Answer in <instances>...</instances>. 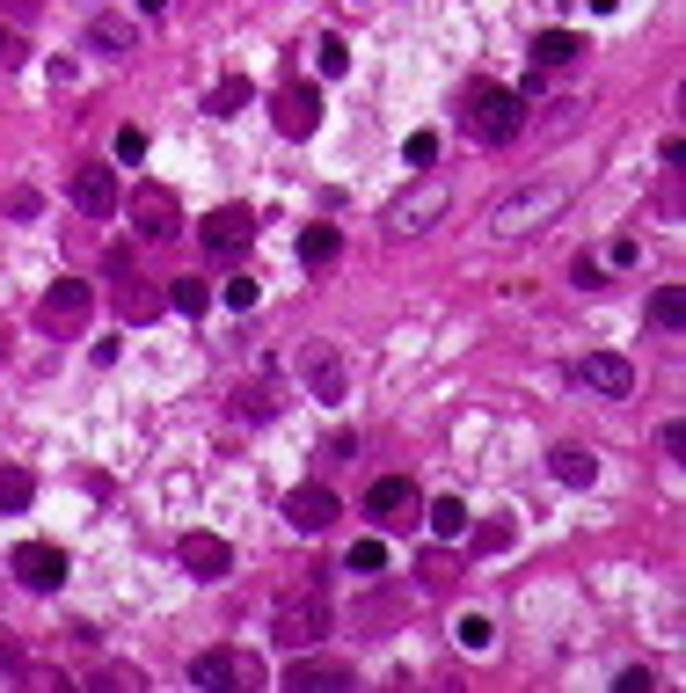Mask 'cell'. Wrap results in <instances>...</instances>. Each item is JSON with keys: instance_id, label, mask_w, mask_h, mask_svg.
Here are the masks:
<instances>
[{"instance_id": "6da1fadb", "label": "cell", "mask_w": 686, "mask_h": 693, "mask_svg": "<svg viewBox=\"0 0 686 693\" xmlns=\"http://www.w3.org/2000/svg\"><path fill=\"white\" fill-rule=\"evenodd\" d=\"M467 132H475V146H512L526 132V96L497 88V81H475L467 88Z\"/></svg>"}, {"instance_id": "7a4b0ae2", "label": "cell", "mask_w": 686, "mask_h": 693, "mask_svg": "<svg viewBox=\"0 0 686 693\" xmlns=\"http://www.w3.org/2000/svg\"><path fill=\"white\" fill-rule=\"evenodd\" d=\"M563 205H569V183H563V175H540V183H526V191H512L504 205H497L490 227L504 241H518V234H534V227H548Z\"/></svg>"}, {"instance_id": "3957f363", "label": "cell", "mask_w": 686, "mask_h": 693, "mask_svg": "<svg viewBox=\"0 0 686 693\" xmlns=\"http://www.w3.org/2000/svg\"><path fill=\"white\" fill-rule=\"evenodd\" d=\"M88 314H96V285H88V278H59V285H45V300H37V329H45L51 343H66V336L88 329Z\"/></svg>"}, {"instance_id": "277c9868", "label": "cell", "mask_w": 686, "mask_h": 693, "mask_svg": "<svg viewBox=\"0 0 686 693\" xmlns=\"http://www.w3.org/2000/svg\"><path fill=\"white\" fill-rule=\"evenodd\" d=\"M445 205H453L445 183H409V191L380 212V227H388V241H417V234H431V227L445 219Z\"/></svg>"}, {"instance_id": "5b68a950", "label": "cell", "mask_w": 686, "mask_h": 693, "mask_svg": "<svg viewBox=\"0 0 686 693\" xmlns=\"http://www.w3.org/2000/svg\"><path fill=\"white\" fill-rule=\"evenodd\" d=\"M270 635H278V649H315L321 635H329V598H315V592L285 598V606L270 613Z\"/></svg>"}, {"instance_id": "8992f818", "label": "cell", "mask_w": 686, "mask_h": 693, "mask_svg": "<svg viewBox=\"0 0 686 693\" xmlns=\"http://www.w3.org/2000/svg\"><path fill=\"white\" fill-rule=\"evenodd\" d=\"M299 380H307V394L315 402H351V365L336 358V343H299Z\"/></svg>"}, {"instance_id": "52a82bcc", "label": "cell", "mask_w": 686, "mask_h": 693, "mask_svg": "<svg viewBox=\"0 0 686 693\" xmlns=\"http://www.w3.org/2000/svg\"><path fill=\"white\" fill-rule=\"evenodd\" d=\"M248 241H256V212L248 205H212V212L197 219V248L205 256H242Z\"/></svg>"}, {"instance_id": "ba28073f", "label": "cell", "mask_w": 686, "mask_h": 693, "mask_svg": "<svg viewBox=\"0 0 686 693\" xmlns=\"http://www.w3.org/2000/svg\"><path fill=\"white\" fill-rule=\"evenodd\" d=\"M270 124H278L285 139H307V132H321V88H315V81H285V88L270 96Z\"/></svg>"}, {"instance_id": "9c48e42d", "label": "cell", "mask_w": 686, "mask_h": 693, "mask_svg": "<svg viewBox=\"0 0 686 693\" xmlns=\"http://www.w3.org/2000/svg\"><path fill=\"white\" fill-rule=\"evenodd\" d=\"M351 686H358V671L343 657H321V643H315V657L293 649V665H285V693H351Z\"/></svg>"}, {"instance_id": "30bf717a", "label": "cell", "mask_w": 686, "mask_h": 693, "mask_svg": "<svg viewBox=\"0 0 686 693\" xmlns=\"http://www.w3.org/2000/svg\"><path fill=\"white\" fill-rule=\"evenodd\" d=\"M124 212H132V227H139L147 241H169L175 227H183V205H175L169 183H139V191L124 197Z\"/></svg>"}, {"instance_id": "8fae6325", "label": "cell", "mask_w": 686, "mask_h": 693, "mask_svg": "<svg viewBox=\"0 0 686 693\" xmlns=\"http://www.w3.org/2000/svg\"><path fill=\"white\" fill-rule=\"evenodd\" d=\"M569 380L591 387V394H607V402H621V394H636V365L621 358V351H585V358L569 365Z\"/></svg>"}, {"instance_id": "7c38bea8", "label": "cell", "mask_w": 686, "mask_h": 693, "mask_svg": "<svg viewBox=\"0 0 686 693\" xmlns=\"http://www.w3.org/2000/svg\"><path fill=\"white\" fill-rule=\"evenodd\" d=\"M74 205H81L88 219H110V212L124 205L118 168H110V161H81V168H74Z\"/></svg>"}, {"instance_id": "4fadbf2b", "label": "cell", "mask_w": 686, "mask_h": 693, "mask_svg": "<svg viewBox=\"0 0 686 693\" xmlns=\"http://www.w3.org/2000/svg\"><path fill=\"white\" fill-rule=\"evenodd\" d=\"M191 686H264V665L248 649H205L191 665Z\"/></svg>"}, {"instance_id": "5bb4252c", "label": "cell", "mask_w": 686, "mask_h": 693, "mask_svg": "<svg viewBox=\"0 0 686 693\" xmlns=\"http://www.w3.org/2000/svg\"><path fill=\"white\" fill-rule=\"evenodd\" d=\"M285 519H293L299 533H329L343 519V503L329 482H299V489H285Z\"/></svg>"}, {"instance_id": "9a60e30c", "label": "cell", "mask_w": 686, "mask_h": 693, "mask_svg": "<svg viewBox=\"0 0 686 693\" xmlns=\"http://www.w3.org/2000/svg\"><path fill=\"white\" fill-rule=\"evenodd\" d=\"M15 576H23L29 592H66V548L23 540V548H15Z\"/></svg>"}, {"instance_id": "2e32d148", "label": "cell", "mask_w": 686, "mask_h": 693, "mask_svg": "<svg viewBox=\"0 0 686 693\" xmlns=\"http://www.w3.org/2000/svg\"><path fill=\"white\" fill-rule=\"evenodd\" d=\"M278 409H285V394H278L270 373H256V380H242L234 394H226V416H242V424H270Z\"/></svg>"}, {"instance_id": "e0dca14e", "label": "cell", "mask_w": 686, "mask_h": 693, "mask_svg": "<svg viewBox=\"0 0 686 693\" xmlns=\"http://www.w3.org/2000/svg\"><path fill=\"white\" fill-rule=\"evenodd\" d=\"M183 570L205 576V584H220V576L234 570V548H226L220 533H183Z\"/></svg>"}, {"instance_id": "ac0fdd59", "label": "cell", "mask_w": 686, "mask_h": 693, "mask_svg": "<svg viewBox=\"0 0 686 693\" xmlns=\"http://www.w3.org/2000/svg\"><path fill=\"white\" fill-rule=\"evenodd\" d=\"M585 37H577V29H540L534 37V73H555V66H577V59H585Z\"/></svg>"}, {"instance_id": "d6986e66", "label": "cell", "mask_w": 686, "mask_h": 693, "mask_svg": "<svg viewBox=\"0 0 686 693\" xmlns=\"http://www.w3.org/2000/svg\"><path fill=\"white\" fill-rule=\"evenodd\" d=\"M548 475L563 482V489H591V482H599V453H591V446H555V453H548Z\"/></svg>"}, {"instance_id": "ffe728a7", "label": "cell", "mask_w": 686, "mask_h": 693, "mask_svg": "<svg viewBox=\"0 0 686 693\" xmlns=\"http://www.w3.org/2000/svg\"><path fill=\"white\" fill-rule=\"evenodd\" d=\"M110 307H118L124 321H132V329H147V321H154V314H161V307H169V300H161V292H154V285H139V278L124 270V278H118V300H110Z\"/></svg>"}, {"instance_id": "44dd1931", "label": "cell", "mask_w": 686, "mask_h": 693, "mask_svg": "<svg viewBox=\"0 0 686 693\" xmlns=\"http://www.w3.org/2000/svg\"><path fill=\"white\" fill-rule=\"evenodd\" d=\"M417 503V475H380L366 489V519H394V511H409Z\"/></svg>"}, {"instance_id": "7402d4cb", "label": "cell", "mask_w": 686, "mask_h": 693, "mask_svg": "<svg viewBox=\"0 0 686 693\" xmlns=\"http://www.w3.org/2000/svg\"><path fill=\"white\" fill-rule=\"evenodd\" d=\"M336 248H343V234L329 227V219H315V227H299V264H336Z\"/></svg>"}, {"instance_id": "603a6c76", "label": "cell", "mask_w": 686, "mask_h": 693, "mask_svg": "<svg viewBox=\"0 0 686 693\" xmlns=\"http://www.w3.org/2000/svg\"><path fill=\"white\" fill-rule=\"evenodd\" d=\"M248 96H256V88H248L242 73H226V81H212V96H205V110H212V118H234V110H248Z\"/></svg>"}, {"instance_id": "cb8c5ba5", "label": "cell", "mask_w": 686, "mask_h": 693, "mask_svg": "<svg viewBox=\"0 0 686 693\" xmlns=\"http://www.w3.org/2000/svg\"><path fill=\"white\" fill-rule=\"evenodd\" d=\"M88 37H96V51H139V29L124 23V15H96Z\"/></svg>"}, {"instance_id": "d4e9b609", "label": "cell", "mask_w": 686, "mask_h": 693, "mask_svg": "<svg viewBox=\"0 0 686 693\" xmlns=\"http://www.w3.org/2000/svg\"><path fill=\"white\" fill-rule=\"evenodd\" d=\"M161 300H169V307L183 314V321H191V314H205V307H212V292H205V278H175V285L161 292Z\"/></svg>"}, {"instance_id": "484cf974", "label": "cell", "mask_w": 686, "mask_h": 693, "mask_svg": "<svg viewBox=\"0 0 686 693\" xmlns=\"http://www.w3.org/2000/svg\"><path fill=\"white\" fill-rule=\"evenodd\" d=\"M431 533H439V540H461L467 533V503L461 497H431Z\"/></svg>"}, {"instance_id": "4316f807", "label": "cell", "mask_w": 686, "mask_h": 693, "mask_svg": "<svg viewBox=\"0 0 686 693\" xmlns=\"http://www.w3.org/2000/svg\"><path fill=\"white\" fill-rule=\"evenodd\" d=\"M650 321H658V329H679V321H686V285H658V292H650Z\"/></svg>"}, {"instance_id": "83f0119b", "label": "cell", "mask_w": 686, "mask_h": 693, "mask_svg": "<svg viewBox=\"0 0 686 693\" xmlns=\"http://www.w3.org/2000/svg\"><path fill=\"white\" fill-rule=\"evenodd\" d=\"M453 643H461V649H475V657H482V649L497 643V628H490V613H461V621H453Z\"/></svg>"}, {"instance_id": "f1b7e54d", "label": "cell", "mask_w": 686, "mask_h": 693, "mask_svg": "<svg viewBox=\"0 0 686 693\" xmlns=\"http://www.w3.org/2000/svg\"><path fill=\"white\" fill-rule=\"evenodd\" d=\"M461 540H475V555H504L512 548V519H482V526L461 533Z\"/></svg>"}, {"instance_id": "f546056e", "label": "cell", "mask_w": 686, "mask_h": 693, "mask_svg": "<svg viewBox=\"0 0 686 693\" xmlns=\"http://www.w3.org/2000/svg\"><path fill=\"white\" fill-rule=\"evenodd\" d=\"M96 686H102V693H139V686H147V671H139V665H102Z\"/></svg>"}, {"instance_id": "4dcf8cb0", "label": "cell", "mask_w": 686, "mask_h": 693, "mask_svg": "<svg viewBox=\"0 0 686 693\" xmlns=\"http://www.w3.org/2000/svg\"><path fill=\"white\" fill-rule=\"evenodd\" d=\"M29 497H37V482H29L23 467H0V503H8V511H23Z\"/></svg>"}, {"instance_id": "1f68e13d", "label": "cell", "mask_w": 686, "mask_h": 693, "mask_svg": "<svg viewBox=\"0 0 686 693\" xmlns=\"http://www.w3.org/2000/svg\"><path fill=\"white\" fill-rule=\"evenodd\" d=\"M343 562H351V576H372V570H388V548H380V540H358Z\"/></svg>"}, {"instance_id": "d6a6232c", "label": "cell", "mask_w": 686, "mask_h": 693, "mask_svg": "<svg viewBox=\"0 0 686 693\" xmlns=\"http://www.w3.org/2000/svg\"><path fill=\"white\" fill-rule=\"evenodd\" d=\"M402 161H409V168H431V161H439V139H431V132H409V139H402Z\"/></svg>"}, {"instance_id": "836d02e7", "label": "cell", "mask_w": 686, "mask_h": 693, "mask_svg": "<svg viewBox=\"0 0 686 693\" xmlns=\"http://www.w3.org/2000/svg\"><path fill=\"white\" fill-rule=\"evenodd\" d=\"M321 73H329V81H336V73H351V45H343V37H321Z\"/></svg>"}, {"instance_id": "e575fe53", "label": "cell", "mask_w": 686, "mask_h": 693, "mask_svg": "<svg viewBox=\"0 0 686 693\" xmlns=\"http://www.w3.org/2000/svg\"><path fill=\"white\" fill-rule=\"evenodd\" d=\"M220 300H226L234 314H248L256 300H264V292H256V278H226V292H220Z\"/></svg>"}, {"instance_id": "d590c367", "label": "cell", "mask_w": 686, "mask_h": 693, "mask_svg": "<svg viewBox=\"0 0 686 693\" xmlns=\"http://www.w3.org/2000/svg\"><path fill=\"white\" fill-rule=\"evenodd\" d=\"M23 59H29L23 29H8V23H0V66H23Z\"/></svg>"}, {"instance_id": "8d00e7d4", "label": "cell", "mask_w": 686, "mask_h": 693, "mask_svg": "<svg viewBox=\"0 0 686 693\" xmlns=\"http://www.w3.org/2000/svg\"><path fill=\"white\" fill-rule=\"evenodd\" d=\"M118 161H147V132H139V124H124V132H118Z\"/></svg>"}, {"instance_id": "74e56055", "label": "cell", "mask_w": 686, "mask_h": 693, "mask_svg": "<svg viewBox=\"0 0 686 693\" xmlns=\"http://www.w3.org/2000/svg\"><path fill=\"white\" fill-rule=\"evenodd\" d=\"M636 256H642V248H636V241H628V234H621V241H613V248H607V270H636Z\"/></svg>"}, {"instance_id": "f35d334b", "label": "cell", "mask_w": 686, "mask_h": 693, "mask_svg": "<svg viewBox=\"0 0 686 693\" xmlns=\"http://www.w3.org/2000/svg\"><path fill=\"white\" fill-rule=\"evenodd\" d=\"M37 205H45L37 191H8V219H37Z\"/></svg>"}, {"instance_id": "ab89813d", "label": "cell", "mask_w": 686, "mask_h": 693, "mask_svg": "<svg viewBox=\"0 0 686 693\" xmlns=\"http://www.w3.org/2000/svg\"><path fill=\"white\" fill-rule=\"evenodd\" d=\"M621 693H658V671H642V665L621 671Z\"/></svg>"}, {"instance_id": "60d3db41", "label": "cell", "mask_w": 686, "mask_h": 693, "mask_svg": "<svg viewBox=\"0 0 686 693\" xmlns=\"http://www.w3.org/2000/svg\"><path fill=\"white\" fill-rule=\"evenodd\" d=\"M569 278H577V285H599V278H607V264H591V256H577V264H569Z\"/></svg>"}, {"instance_id": "b9f144b4", "label": "cell", "mask_w": 686, "mask_h": 693, "mask_svg": "<svg viewBox=\"0 0 686 693\" xmlns=\"http://www.w3.org/2000/svg\"><path fill=\"white\" fill-rule=\"evenodd\" d=\"M417 576H431V584H439V576H453V555H424Z\"/></svg>"}, {"instance_id": "7bdbcfd3", "label": "cell", "mask_w": 686, "mask_h": 693, "mask_svg": "<svg viewBox=\"0 0 686 693\" xmlns=\"http://www.w3.org/2000/svg\"><path fill=\"white\" fill-rule=\"evenodd\" d=\"M0 671H23V643L15 635H0Z\"/></svg>"}, {"instance_id": "ee69618b", "label": "cell", "mask_w": 686, "mask_h": 693, "mask_svg": "<svg viewBox=\"0 0 686 693\" xmlns=\"http://www.w3.org/2000/svg\"><path fill=\"white\" fill-rule=\"evenodd\" d=\"M613 8H621V0H591V15H613Z\"/></svg>"}, {"instance_id": "f6af8a7d", "label": "cell", "mask_w": 686, "mask_h": 693, "mask_svg": "<svg viewBox=\"0 0 686 693\" xmlns=\"http://www.w3.org/2000/svg\"><path fill=\"white\" fill-rule=\"evenodd\" d=\"M139 8H147V15H161V8H169V0H139Z\"/></svg>"}, {"instance_id": "bcb514c9", "label": "cell", "mask_w": 686, "mask_h": 693, "mask_svg": "<svg viewBox=\"0 0 686 693\" xmlns=\"http://www.w3.org/2000/svg\"><path fill=\"white\" fill-rule=\"evenodd\" d=\"M0 8H37V0H0Z\"/></svg>"}, {"instance_id": "7dc6e473", "label": "cell", "mask_w": 686, "mask_h": 693, "mask_svg": "<svg viewBox=\"0 0 686 693\" xmlns=\"http://www.w3.org/2000/svg\"><path fill=\"white\" fill-rule=\"evenodd\" d=\"M0 358H8V343H0Z\"/></svg>"}]
</instances>
